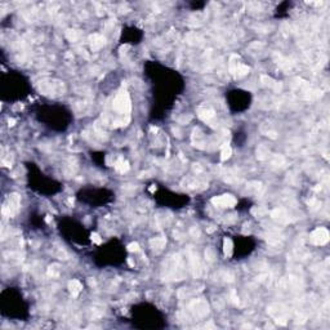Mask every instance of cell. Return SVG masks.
<instances>
[{
	"label": "cell",
	"instance_id": "1",
	"mask_svg": "<svg viewBox=\"0 0 330 330\" xmlns=\"http://www.w3.org/2000/svg\"><path fill=\"white\" fill-rule=\"evenodd\" d=\"M235 203H236V200L232 196H230V195H223V196H219V197L213 199V204L217 205V207H223V208L234 207Z\"/></svg>",
	"mask_w": 330,
	"mask_h": 330
},
{
	"label": "cell",
	"instance_id": "2",
	"mask_svg": "<svg viewBox=\"0 0 330 330\" xmlns=\"http://www.w3.org/2000/svg\"><path fill=\"white\" fill-rule=\"evenodd\" d=\"M312 241L315 244H320V245H323V244L328 243L329 240V234L328 231L325 230V228H320V230H316L315 232L312 234Z\"/></svg>",
	"mask_w": 330,
	"mask_h": 330
},
{
	"label": "cell",
	"instance_id": "3",
	"mask_svg": "<svg viewBox=\"0 0 330 330\" xmlns=\"http://www.w3.org/2000/svg\"><path fill=\"white\" fill-rule=\"evenodd\" d=\"M70 289H71L72 294H77V293L80 292V289H81L80 282H79V281H76V280L71 281V282H70Z\"/></svg>",
	"mask_w": 330,
	"mask_h": 330
},
{
	"label": "cell",
	"instance_id": "4",
	"mask_svg": "<svg viewBox=\"0 0 330 330\" xmlns=\"http://www.w3.org/2000/svg\"><path fill=\"white\" fill-rule=\"evenodd\" d=\"M273 217L276 219L280 220V222H286V220H288V217L284 214V212H282V210H275Z\"/></svg>",
	"mask_w": 330,
	"mask_h": 330
},
{
	"label": "cell",
	"instance_id": "5",
	"mask_svg": "<svg viewBox=\"0 0 330 330\" xmlns=\"http://www.w3.org/2000/svg\"><path fill=\"white\" fill-rule=\"evenodd\" d=\"M151 244H152V246H156L157 249H160V248H162V245L165 244V240L164 239H155L151 241Z\"/></svg>",
	"mask_w": 330,
	"mask_h": 330
},
{
	"label": "cell",
	"instance_id": "6",
	"mask_svg": "<svg viewBox=\"0 0 330 330\" xmlns=\"http://www.w3.org/2000/svg\"><path fill=\"white\" fill-rule=\"evenodd\" d=\"M224 253H226L227 255H231V253H232V245H231L230 240H226V241H224Z\"/></svg>",
	"mask_w": 330,
	"mask_h": 330
},
{
	"label": "cell",
	"instance_id": "7",
	"mask_svg": "<svg viewBox=\"0 0 330 330\" xmlns=\"http://www.w3.org/2000/svg\"><path fill=\"white\" fill-rule=\"evenodd\" d=\"M231 155V148L230 147H224L223 151H222V160H226V159L230 157Z\"/></svg>",
	"mask_w": 330,
	"mask_h": 330
},
{
	"label": "cell",
	"instance_id": "8",
	"mask_svg": "<svg viewBox=\"0 0 330 330\" xmlns=\"http://www.w3.org/2000/svg\"><path fill=\"white\" fill-rule=\"evenodd\" d=\"M137 249H138V245H137V244H130V245H129V250H130V251L137 250Z\"/></svg>",
	"mask_w": 330,
	"mask_h": 330
}]
</instances>
